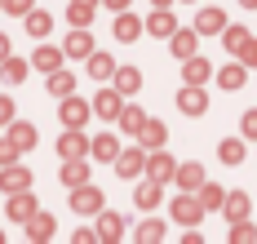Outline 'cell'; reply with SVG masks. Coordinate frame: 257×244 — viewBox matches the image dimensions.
Masks as SVG:
<instances>
[{
  "mask_svg": "<svg viewBox=\"0 0 257 244\" xmlns=\"http://www.w3.org/2000/svg\"><path fill=\"white\" fill-rule=\"evenodd\" d=\"M173 217H178L186 231H191V226H200V217H204V204H200V195H195V191H182L178 200H173Z\"/></svg>",
  "mask_w": 257,
  "mask_h": 244,
  "instance_id": "1",
  "label": "cell"
},
{
  "mask_svg": "<svg viewBox=\"0 0 257 244\" xmlns=\"http://www.w3.org/2000/svg\"><path fill=\"white\" fill-rule=\"evenodd\" d=\"M71 209L84 213V217H98L102 213V191L89 187V182H84V187H71Z\"/></svg>",
  "mask_w": 257,
  "mask_h": 244,
  "instance_id": "2",
  "label": "cell"
},
{
  "mask_svg": "<svg viewBox=\"0 0 257 244\" xmlns=\"http://www.w3.org/2000/svg\"><path fill=\"white\" fill-rule=\"evenodd\" d=\"M178 111H182V115H204V111H208L204 89H200V84H182V93H178Z\"/></svg>",
  "mask_w": 257,
  "mask_h": 244,
  "instance_id": "3",
  "label": "cell"
},
{
  "mask_svg": "<svg viewBox=\"0 0 257 244\" xmlns=\"http://www.w3.org/2000/svg\"><path fill=\"white\" fill-rule=\"evenodd\" d=\"M89 102H80V98H62V107H58V115H62V129H84V120H89Z\"/></svg>",
  "mask_w": 257,
  "mask_h": 244,
  "instance_id": "4",
  "label": "cell"
},
{
  "mask_svg": "<svg viewBox=\"0 0 257 244\" xmlns=\"http://www.w3.org/2000/svg\"><path fill=\"white\" fill-rule=\"evenodd\" d=\"M84 151H89V138L80 134V129H67V134L58 138V156L62 160H84Z\"/></svg>",
  "mask_w": 257,
  "mask_h": 244,
  "instance_id": "5",
  "label": "cell"
},
{
  "mask_svg": "<svg viewBox=\"0 0 257 244\" xmlns=\"http://www.w3.org/2000/svg\"><path fill=\"white\" fill-rule=\"evenodd\" d=\"M0 191L14 195V191H31V173L18 164H0Z\"/></svg>",
  "mask_w": 257,
  "mask_h": 244,
  "instance_id": "6",
  "label": "cell"
},
{
  "mask_svg": "<svg viewBox=\"0 0 257 244\" xmlns=\"http://www.w3.org/2000/svg\"><path fill=\"white\" fill-rule=\"evenodd\" d=\"M93 111H98L102 120H120V111H124V93H120V89H102V93L93 98Z\"/></svg>",
  "mask_w": 257,
  "mask_h": 244,
  "instance_id": "7",
  "label": "cell"
},
{
  "mask_svg": "<svg viewBox=\"0 0 257 244\" xmlns=\"http://www.w3.org/2000/svg\"><path fill=\"white\" fill-rule=\"evenodd\" d=\"M173 182H178L182 191H200V187H204V169H200L195 160H186V164L173 169Z\"/></svg>",
  "mask_w": 257,
  "mask_h": 244,
  "instance_id": "8",
  "label": "cell"
},
{
  "mask_svg": "<svg viewBox=\"0 0 257 244\" xmlns=\"http://www.w3.org/2000/svg\"><path fill=\"white\" fill-rule=\"evenodd\" d=\"M5 213L14 217V222H27V217L36 213V195H31V191H14L9 204H5Z\"/></svg>",
  "mask_w": 257,
  "mask_h": 244,
  "instance_id": "9",
  "label": "cell"
},
{
  "mask_svg": "<svg viewBox=\"0 0 257 244\" xmlns=\"http://www.w3.org/2000/svg\"><path fill=\"white\" fill-rule=\"evenodd\" d=\"M142 169H147V151H142V147H138V151H120V156H115V173H120V178H138Z\"/></svg>",
  "mask_w": 257,
  "mask_h": 244,
  "instance_id": "10",
  "label": "cell"
},
{
  "mask_svg": "<svg viewBox=\"0 0 257 244\" xmlns=\"http://www.w3.org/2000/svg\"><path fill=\"white\" fill-rule=\"evenodd\" d=\"M62 54H67V58H89V54H93V36H89L84 27H76L71 36H67V45H62Z\"/></svg>",
  "mask_w": 257,
  "mask_h": 244,
  "instance_id": "11",
  "label": "cell"
},
{
  "mask_svg": "<svg viewBox=\"0 0 257 244\" xmlns=\"http://www.w3.org/2000/svg\"><path fill=\"white\" fill-rule=\"evenodd\" d=\"M164 138H169V129H164L160 120H147V125L138 129V142H142V151H160V147H164Z\"/></svg>",
  "mask_w": 257,
  "mask_h": 244,
  "instance_id": "12",
  "label": "cell"
},
{
  "mask_svg": "<svg viewBox=\"0 0 257 244\" xmlns=\"http://www.w3.org/2000/svg\"><path fill=\"white\" fill-rule=\"evenodd\" d=\"M23 226H27V240H49V235H53V217H49V213H40V209L27 217Z\"/></svg>",
  "mask_w": 257,
  "mask_h": 244,
  "instance_id": "13",
  "label": "cell"
},
{
  "mask_svg": "<svg viewBox=\"0 0 257 244\" xmlns=\"http://www.w3.org/2000/svg\"><path fill=\"white\" fill-rule=\"evenodd\" d=\"M120 235H124V217L120 213H98V240H120Z\"/></svg>",
  "mask_w": 257,
  "mask_h": 244,
  "instance_id": "14",
  "label": "cell"
},
{
  "mask_svg": "<svg viewBox=\"0 0 257 244\" xmlns=\"http://www.w3.org/2000/svg\"><path fill=\"white\" fill-rule=\"evenodd\" d=\"M182 76H186V84H204L208 76H213V67H208L204 58H195V54H191L186 62H182Z\"/></svg>",
  "mask_w": 257,
  "mask_h": 244,
  "instance_id": "15",
  "label": "cell"
},
{
  "mask_svg": "<svg viewBox=\"0 0 257 244\" xmlns=\"http://www.w3.org/2000/svg\"><path fill=\"white\" fill-rule=\"evenodd\" d=\"M173 169H178V164H173L169 156H164V147H160V151H155L151 160H147V173H151L155 182H169V178H173Z\"/></svg>",
  "mask_w": 257,
  "mask_h": 244,
  "instance_id": "16",
  "label": "cell"
},
{
  "mask_svg": "<svg viewBox=\"0 0 257 244\" xmlns=\"http://www.w3.org/2000/svg\"><path fill=\"white\" fill-rule=\"evenodd\" d=\"M222 27H226V14H222V9H200V18H195V31H204V36H217Z\"/></svg>",
  "mask_w": 257,
  "mask_h": 244,
  "instance_id": "17",
  "label": "cell"
},
{
  "mask_svg": "<svg viewBox=\"0 0 257 244\" xmlns=\"http://www.w3.org/2000/svg\"><path fill=\"white\" fill-rule=\"evenodd\" d=\"M142 27L151 31V36H173V31H178V23H173V14H169V9H155Z\"/></svg>",
  "mask_w": 257,
  "mask_h": 244,
  "instance_id": "18",
  "label": "cell"
},
{
  "mask_svg": "<svg viewBox=\"0 0 257 244\" xmlns=\"http://www.w3.org/2000/svg\"><path fill=\"white\" fill-rule=\"evenodd\" d=\"M115 89H120V93H138V89H142V71H138V67H115Z\"/></svg>",
  "mask_w": 257,
  "mask_h": 244,
  "instance_id": "19",
  "label": "cell"
},
{
  "mask_svg": "<svg viewBox=\"0 0 257 244\" xmlns=\"http://www.w3.org/2000/svg\"><path fill=\"white\" fill-rule=\"evenodd\" d=\"M93 156L102 164H115V156H120V142H115V134H98L93 138Z\"/></svg>",
  "mask_w": 257,
  "mask_h": 244,
  "instance_id": "20",
  "label": "cell"
},
{
  "mask_svg": "<svg viewBox=\"0 0 257 244\" xmlns=\"http://www.w3.org/2000/svg\"><path fill=\"white\" fill-rule=\"evenodd\" d=\"M62 58H67V54H62V49H49V45H40L31 62H36V67H40V71L49 76V71H58V67H62Z\"/></svg>",
  "mask_w": 257,
  "mask_h": 244,
  "instance_id": "21",
  "label": "cell"
},
{
  "mask_svg": "<svg viewBox=\"0 0 257 244\" xmlns=\"http://www.w3.org/2000/svg\"><path fill=\"white\" fill-rule=\"evenodd\" d=\"M67 18H71V27H89L93 23V0H71L67 5Z\"/></svg>",
  "mask_w": 257,
  "mask_h": 244,
  "instance_id": "22",
  "label": "cell"
},
{
  "mask_svg": "<svg viewBox=\"0 0 257 244\" xmlns=\"http://www.w3.org/2000/svg\"><path fill=\"white\" fill-rule=\"evenodd\" d=\"M195 40H200V31H173V36H169V45H173V54H178V58L195 54Z\"/></svg>",
  "mask_w": 257,
  "mask_h": 244,
  "instance_id": "23",
  "label": "cell"
},
{
  "mask_svg": "<svg viewBox=\"0 0 257 244\" xmlns=\"http://www.w3.org/2000/svg\"><path fill=\"white\" fill-rule=\"evenodd\" d=\"M89 76H98V80H106V76H115V58L111 54H89Z\"/></svg>",
  "mask_w": 257,
  "mask_h": 244,
  "instance_id": "24",
  "label": "cell"
},
{
  "mask_svg": "<svg viewBox=\"0 0 257 244\" xmlns=\"http://www.w3.org/2000/svg\"><path fill=\"white\" fill-rule=\"evenodd\" d=\"M138 36H142V23L120 9V18H115V40H138Z\"/></svg>",
  "mask_w": 257,
  "mask_h": 244,
  "instance_id": "25",
  "label": "cell"
},
{
  "mask_svg": "<svg viewBox=\"0 0 257 244\" xmlns=\"http://www.w3.org/2000/svg\"><path fill=\"white\" fill-rule=\"evenodd\" d=\"M200 195V204H204V213H217L222 204H226V195H222V187H213V182H204V187L195 191Z\"/></svg>",
  "mask_w": 257,
  "mask_h": 244,
  "instance_id": "26",
  "label": "cell"
},
{
  "mask_svg": "<svg viewBox=\"0 0 257 244\" xmlns=\"http://www.w3.org/2000/svg\"><path fill=\"white\" fill-rule=\"evenodd\" d=\"M222 213L231 217V222L248 217V195H244V191H231V195H226V204H222Z\"/></svg>",
  "mask_w": 257,
  "mask_h": 244,
  "instance_id": "27",
  "label": "cell"
},
{
  "mask_svg": "<svg viewBox=\"0 0 257 244\" xmlns=\"http://www.w3.org/2000/svg\"><path fill=\"white\" fill-rule=\"evenodd\" d=\"M217 156L226 164H239L244 160V138H222V142H217Z\"/></svg>",
  "mask_w": 257,
  "mask_h": 244,
  "instance_id": "28",
  "label": "cell"
},
{
  "mask_svg": "<svg viewBox=\"0 0 257 244\" xmlns=\"http://www.w3.org/2000/svg\"><path fill=\"white\" fill-rule=\"evenodd\" d=\"M62 182H67V187H84V182H89L84 160H67V164H62Z\"/></svg>",
  "mask_w": 257,
  "mask_h": 244,
  "instance_id": "29",
  "label": "cell"
},
{
  "mask_svg": "<svg viewBox=\"0 0 257 244\" xmlns=\"http://www.w3.org/2000/svg\"><path fill=\"white\" fill-rule=\"evenodd\" d=\"M244 71H248L244 62H226V67L217 71V80H222V89H239V84H244Z\"/></svg>",
  "mask_w": 257,
  "mask_h": 244,
  "instance_id": "30",
  "label": "cell"
},
{
  "mask_svg": "<svg viewBox=\"0 0 257 244\" xmlns=\"http://www.w3.org/2000/svg\"><path fill=\"white\" fill-rule=\"evenodd\" d=\"M71 89H76L71 71H62V67H58V71H49V93H53V98H67Z\"/></svg>",
  "mask_w": 257,
  "mask_h": 244,
  "instance_id": "31",
  "label": "cell"
},
{
  "mask_svg": "<svg viewBox=\"0 0 257 244\" xmlns=\"http://www.w3.org/2000/svg\"><path fill=\"white\" fill-rule=\"evenodd\" d=\"M222 45H226L231 54H239V49L248 45V31H244V27H231V23H226V27H222Z\"/></svg>",
  "mask_w": 257,
  "mask_h": 244,
  "instance_id": "32",
  "label": "cell"
},
{
  "mask_svg": "<svg viewBox=\"0 0 257 244\" xmlns=\"http://www.w3.org/2000/svg\"><path fill=\"white\" fill-rule=\"evenodd\" d=\"M0 76H5L9 84H23V80H27V62H18V58H5V62H0Z\"/></svg>",
  "mask_w": 257,
  "mask_h": 244,
  "instance_id": "33",
  "label": "cell"
},
{
  "mask_svg": "<svg viewBox=\"0 0 257 244\" xmlns=\"http://www.w3.org/2000/svg\"><path fill=\"white\" fill-rule=\"evenodd\" d=\"M160 187H164V182H142V187H138V209H151V204H160Z\"/></svg>",
  "mask_w": 257,
  "mask_h": 244,
  "instance_id": "34",
  "label": "cell"
},
{
  "mask_svg": "<svg viewBox=\"0 0 257 244\" xmlns=\"http://www.w3.org/2000/svg\"><path fill=\"white\" fill-rule=\"evenodd\" d=\"M49 27H53L49 14H40V9H31V14H27V31H31V36H49Z\"/></svg>",
  "mask_w": 257,
  "mask_h": 244,
  "instance_id": "35",
  "label": "cell"
},
{
  "mask_svg": "<svg viewBox=\"0 0 257 244\" xmlns=\"http://www.w3.org/2000/svg\"><path fill=\"white\" fill-rule=\"evenodd\" d=\"M142 125H147V115H142L138 107H124V111H120V129H124V134H138Z\"/></svg>",
  "mask_w": 257,
  "mask_h": 244,
  "instance_id": "36",
  "label": "cell"
},
{
  "mask_svg": "<svg viewBox=\"0 0 257 244\" xmlns=\"http://www.w3.org/2000/svg\"><path fill=\"white\" fill-rule=\"evenodd\" d=\"M9 138H14V142H18V147H36V129H31V125H23V120H18V125H9Z\"/></svg>",
  "mask_w": 257,
  "mask_h": 244,
  "instance_id": "37",
  "label": "cell"
},
{
  "mask_svg": "<svg viewBox=\"0 0 257 244\" xmlns=\"http://www.w3.org/2000/svg\"><path fill=\"white\" fill-rule=\"evenodd\" d=\"M138 240H164V222H160V217H147V222H142V226H138Z\"/></svg>",
  "mask_w": 257,
  "mask_h": 244,
  "instance_id": "38",
  "label": "cell"
},
{
  "mask_svg": "<svg viewBox=\"0 0 257 244\" xmlns=\"http://www.w3.org/2000/svg\"><path fill=\"white\" fill-rule=\"evenodd\" d=\"M231 240H239V244L257 240V226L248 222V217H239V222H231Z\"/></svg>",
  "mask_w": 257,
  "mask_h": 244,
  "instance_id": "39",
  "label": "cell"
},
{
  "mask_svg": "<svg viewBox=\"0 0 257 244\" xmlns=\"http://www.w3.org/2000/svg\"><path fill=\"white\" fill-rule=\"evenodd\" d=\"M18 151H23V147H18V142H14L9 134L0 138V164H14V160H18Z\"/></svg>",
  "mask_w": 257,
  "mask_h": 244,
  "instance_id": "40",
  "label": "cell"
},
{
  "mask_svg": "<svg viewBox=\"0 0 257 244\" xmlns=\"http://www.w3.org/2000/svg\"><path fill=\"white\" fill-rule=\"evenodd\" d=\"M239 134L257 142V111H244V120H239Z\"/></svg>",
  "mask_w": 257,
  "mask_h": 244,
  "instance_id": "41",
  "label": "cell"
},
{
  "mask_svg": "<svg viewBox=\"0 0 257 244\" xmlns=\"http://www.w3.org/2000/svg\"><path fill=\"white\" fill-rule=\"evenodd\" d=\"M239 62H244V67H257V40L253 36H248V45L239 49Z\"/></svg>",
  "mask_w": 257,
  "mask_h": 244,
  "instance_id": "42",
  "label": "cell"
},
{
  "mask_svg": "<svg viewBox=\"0 0 257 244\" xmlns=\"http://www.w3.org/2000/svg\"><path fill=\"white\" fill-rule=\"evenodd\" d=\"M76 240L80 244H98V226H93V231H89V226H76Z\"/></svg>",
  "mask_w": 257,
  "mask_h": 244,
  "instance_id": "43",
  "label": "cell"
},
{
  "mask_svg": "<svg viewBox=\"0 0 257 244\" xmlns=\"http://www.w3.org/2000/svg\"><path fill=\"white\" fill-rule=\"evenodd\" d=\"M9 14H31V0H5Z\"/></svg>",
  "mask_w": 257,
  "mask_h": 244,
  "instance_id": "44",
  "label": "cell"
},
{
  "mask_svg": "<svg viewBox=\"0 0 257 244\" xmlns=\"http://www.w3.org/2000/svg\"><path fill=\"white\" fill-rule=\"evenodd\" d=\"M14 120V98H0V125H9Z\"/></svg>",
  "mask_w": 257,
  "mask_h": 244,
  "instance_id": "45",
  "label": "cell"
},
{
  "mask_svg": "<svg viewBox=\"0 0 257 244\" xmlns=\"http://www.w3.org/2000/svg\"><path fill=\"white\" fill-rule=\"evenodd\" d=\"M106 9H128V0H102Z\"/></svg>",
  "mask_w": 257,
  "mask_h": 244,
  "instance_id": "46",
  "label": "cell"
},
{
  "mask_svg": "<svg viewBox=\"0 0 257 244\" xmlns=\"http://www.w3.org/2000/svg\"><path fill=\"white\" fill-rule=\"evenodd\" d=\"M5 58H9V40L0 36V62H5Z\"/></svg>",
  "mask_w": 257,
  "mask_h": 244,
  "instance_id": "47",
  "label": "cell"
},
{
  "mask_svg": "<svg viewBox=\"0 0 257 244\" xmlns=\"http://www.w3.org/2000/svg\"><path fill=\"white\" fill-rule=\"evenodd\" d=\"M151 5H155V9H169V5H173V0H151Z\"/></svg>",
  "mask_w": 257,
  "mask_h": 244,
  "instance_id": "48",
  "label": "cell"
},
{
  "mask_svg": "<svg viewBox=\"0 0 257 244\" xmlns=\"http://www.w3.org/2000/svg\"><path fill=\"white\" fill-rule=\"evenodd\" d=\"M239 5H248V9H257V0H239Z\"/></svg>",
  "mask_w": 257,
  "mask_h": 244,
  "instance_id": "49",
  "label": "cell"
},
{
  "mask_svg": "<svg viewBox=\"0 0 257 244\" xmlns=\"http://www.w3.org/2000/svg\"><path fill=\"white\" fill-rule=\"evenodd\" d=\"M0 9H5V0H0Z\"/></svg>",
  "mask_w": 257,
  "mask_h": 244,
  "instance_id": "50",
  "label": "cell"
},
{
  "mask_svg": "<svg viewBox=\"0 0 257 244\" xmlns=\"http://www.w3.org/2000/svg\"><path fill=\"white\" fill-rule=\"evenodd\" d=\"M0 240H5V235H0Z\"/></svg>",
  "mask_w": 257,
  "mask_h": 244,
  "instance_id": "51",
  "label": "cell"
}]
</instances>
